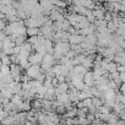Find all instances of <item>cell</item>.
Instances as JSON below:
<instances>
[{
    "label": "cell",
    "instance_id": "1",
    "mask_svg": "<svg viewBox=\"0 0 125 125\" xmlns=\"http://www.w3.org/2000/svg\"><path fill=\"white\" fill-rule=\"evenodd\" d=\"M39 73H41V70H39V68L36 64L33 66H31V68H27V76H30V77L37 79V76L39 75Z\"/></svg>",
    "mask_w": 125,
    "mask_h": 125
},
{
    "label": "cell",
    "instance_id": "2",
    "mask_svg": "<svg viewBox=\"0 0 125 125\" xmlns=\"http://www.w3.org/2000/svg\"><path fill=\"white\" fill-rule=\"evenodd\" d=\"M37 33H38V28L37 27H28V30H27V34L28 36L33 37V34H37Z\"/></svg>",
    "mask_w": 125,
    "mask_h": 125
},
{
    "label": "cell",
    "instance_id": "3",
    "mask_svg": "<svg viewBox=\"0 0 125 125\" xmlns=\"http://www.w3.org/2000/svg\"><path fill=\"white\" fill-rule=\"evenodd\" d=\"M1 62L4 65H9L10 62H11V60H10V56H8V54H5L3 58H1Z\"/></svg>",
    "mask_w": 125,
    "mask_h": 125
},
{
    "label": "cell",
    "instance_id": "4",
    "mask_svg": "<svg viewBox=\"0 0 125 125\" xmlns=\"http://www.w3.org/2000/svg\"><path fill=\"white\" fill-rule=\"evenodd\" d=\"M4 28H5V23H4L3 20H0V31H3Z\"/></svg>",
    "mask_w": 125,
    "mask_h": 125
}]
</instances>
